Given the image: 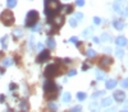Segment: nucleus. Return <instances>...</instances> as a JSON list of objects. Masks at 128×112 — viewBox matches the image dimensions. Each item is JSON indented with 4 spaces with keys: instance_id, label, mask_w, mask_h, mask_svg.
<instances>
[{
    "instance_id": "f257e3e1",
    "label": "nucleus",
    "mask_w": 128,
    "mask_h": 112,
    "mask_svg": "<svg viewBox=\"0 0 128 112\" xmlns=\"http://www.w3.org/2000/svg\"><path fill=\"white\" fill-rule=\"evenodd\" d=\"M45 3V14L48 15V18L54 17L62 8L59 0H44Z\"/></svg>"
},
{
    "instance_id": "ea45409f",
    "label": "nucleus",
    "mask_w": 128,
    "mask_h": 112,
    "mask_svg": "<svg viewBox=\"0 0 128 112\" xmlns=\"http://www.w3.org/2000/svg\"><path fill=\"white\" fill-rule=\"evenodd\" d=\"M94 42H95V43H100V39H99L98 37H94Z\"/></svg>"
},
{
    "instance_id": "79ce46f5",
    "label": "nucleus",
    "mask_w": 128,
    "mask_h": 112,
    "mask_svg": "<svg viewBox=\"0 0 128 112\" xmlns=\"http://www.w3.org/2000/svg\"><path fill=\"white\" fill-rule=\"evenodd\" d=\"M9 88H10V89H16V88H17V85H16V84H10V87H9Z\"/></svg>"
},
{
    "instance_id": "bb28decb",
    "label": "nucleus",
    "mask_w": 128,
    "mask_h": 112,
    "mask_svg": "<svg viewBox=\"0 0 128 112\" xmlns=\"http://www.w3.org/2000/svg\"><path fill=\"white\" fill-rule=\"evenodd\" d=\"M70 112H82V107L81 106H76L70 110Z\"/></svg>"
},
{
    "instance_id": "37998d69",
    "label": "nucleus",
    "mask_w": 128,
    "mask_h": 112,
    "mask_svg": "<svg viewBox=\"0 0 128 112\" xmlns=\"http://www.w3.org/2000/svg\"><path fill=\"white\" fill-rule=\"evenodd\" d=\"M0 74H4V68H0Z\"/></svg>"
},
{
    "instance_id": "7c9ffc66",
    "label": "nucleus",
    "mask_w": 128,
    "mask_h": 112,
    "mask_svg": "<svg viewBox=\"0 0 128 112\" xmlns=\"http://www.w3.org/2000/svg\"><path fill=\"white\" fill-rule=\"evenodd\" d=\"M101 38H102V41H110V39H112V37H110L109 35H105V33L102 35V37H101Z\"/></svg>"
},
{
    "instance_id": "4be33fe9",
    "label": "nucleus",
    "mask_w": 128,
    "mask_h": 112,
    "mask_svg": "<svg viewBox=\"0 0 128 112\" xmlns=\"http://www.w3.org/2000/svg\"><path fill=\"white\" fill-rule=\"evenodd\" d=\"M90 110H91L92 112H98V111H99V105H98V103H91V105H90Z\"/></svg>"
},
{
    "instance_id": "ddd939ff",
    "label": "nucleus",
    "mask_w": 128,
    "mask_h": 112,
    "mask_svg": "<svg viewBox=\"0 0 128 112\" xmlns=\"http://www.w3.org/2000/svg\"><path fill=\"white\" fill-rule=\"evenodd\" d=\"M46 45H48L49 48H54V47H55V39L51 38V37H49V38L46 39Z\"/></svg>"
},
{
    "instance_id": "9d476101",
    "label": "nucleus",
    "mask_w": 128,
    "mask_h": 112,
    "mask_svg": "<svg viewBox=\"0 0 128 112\" xmlns=\"http://www.w3.org/2000/svg\"><path fill=\"white\" fill-rule=\"evenodd\" d=\"M112 63H113V60L110 57H102L100 60V66H109L112 65Z\"/></svg>"
},
{
    "instance_id": "39448f33",
    "label": "nucleus",
    "mask_w": 128,
    "mask_h": 112,
    "mask_svg": "<svg viewBox=\"0 0 128 112\" xmlns=\"http://www.w3.org/2000/svg\"><path fill=\"white\" fill-rule=\"evenodd\" d=\"M59 74V68L56 64H50L46 69H45V76L51 79V78H54Z\"/></svg>"
},
{
    "instance_id": "f3484780",
    "label": "nucleus",
    "mask_w": 128,
    "mask_h": 112,
    "mask_svg": "<svg viewBox=\"0 0 128 112\" xmlns=\"http://www.w3.org/2000/svg\"><path fill=\"white\" fill-rule=\"evenodd\" d=\"M104 78H105V74L102 73L101 70H98V71H96V79H98V80H102Z\"/></svg>"
},
{
    "instance_id": "9b49d317",
    "label": "nucleus",
    "mask_w": 128,
    "mask_h": 112,
    "mask_svg": "<svg viewBox=\"0 0 128 112\" xmlns=\"http://www.w3.org/2000/svg\"><path fill=\"white\" fill-rule=\"evenodd\" d=\"M112 98L110 97H106V98H104L102 101H101V107H109L110 105H112Z\"/></svg>"
},
{
    "instance_id": "4c0bfd02",
    "label": "nucleus",
    "mask_w": 128,
    "mask_h": 112,
    "mask_svg": "<svg viewBox=\"0 0 128 112\" xmlns=\"http://www.w3.org/2000/svg\"><path fill=\"white\" fill-rule=\"evenodd\" d=\"M76 18H77V19H82V18H83V14H82V13H77V14H76Z\"/></svg>"
},
{
    "instance_id": "a211bd4d",
    "label": "nucleus",
    "mask_w": 128,
    "mask_h": 112,
    "mask_svg": "<svg viewBox=\"0 0 128 112\" xmlns=\"http://www.w3.org/2000/svg\"><path fill=\"white\" fill-rule=\"evenodd\" d=\"M6 5H8V8H14L16 5H17V0H6Z\"/></svg>"
},
{
    "instance_id": "e433bc0d",
    "label": "nucleus",
    "mask_w": 128,
    "mask_h": 112,
    "mask_svg": "<svg viewBox=\"0 0 128 112\" xmlns=\"http://www.w3.org/2000/svg\"><path fill=\"white\" fill-rule=\"evenodd\" d=\"M122 14H123L124 17H128V6H127V8L123 10V13H122Z\"/></svg>"
},
{
    "instance_id": "473e14b6",
    "label": "nucleus",
    "mask_w": 128,
    "mask_h": 112,
    "mask_svg": "<svg viewBox=\"0 0 128 112\" xmlns=\"http://www.w3.org/2000/svg\"><path fill=\"white\" fill-rule=\"evenodd\" d=\"M76 4L78 6H83L84 5V0H76Z\"/></svg>"
},
{
    "instance_id": "aec40b11",
    "label": "nucleus",
    "mask_w": 128,
    "mask_h": 112,
    "mask_svg": "<svg viewBox=\"0 0 128 112\" xmlns=\"http://www.w3.org/2000/svg\"><path fill=\"white\" fill-rule=\"evenodd\" d=\"M77 98H78V101H84L87 98V96H86V93H83V92H78V93H77Z\"/></svg>"
},
{
    "instance_id": "c9c22d12",
    "label": "nucleus",
    "mask_w": 128,
    "mask_h": 112,
    "mask_svg": "<svg viewBox=\"0 0 128 112\" xmlns=\"http://www.w3.org/2000/svg\"><path fill=\"white\" fill-rule=\"evenodd\" d=\"M76 74H77V71H76V70H69L68 76H73V75H76Z\"/></svg>"
},
{
    "instance_id": "0eeeda50",
    "label": "nucleus",
    "mask_w": 128,
    "mask_h": 112,
    "mask_svg": "<svg viewBox=\"0 0 128 112\" xmlns=\"http://www.w3.org/2000/svg\"><path fill=\"white\" fill-rule=\"evenodd\" d=\"M114 98L116 102H123L126 99V93L122 90H115L114 92Z\"/></svg>"
},
{
    "instance_id": "c85d7f7f",
    "label": "nucleus",
    "mask_w": 128,
    "mask_h": 112,
    "mask_svg": "<svg viewBox=\"0 0 128 112\" xmlns=\"http://www.w3.org/2000/svg\"><path fill=\"white\" fill-rule=\"evenodd\" d=\"M94 23H95L96 26H99V24L101 23V19H100L99 17H94Z\"/></svg>"
},
{
    "instance_id": "20e7f679",
    "label": "nucleus",
    "mask_w": 128,
    "mask_h": 112,
    "mask_svg": "<svg viewBox=\"0 0 128 112\" xmlns=\"http://www.w3.org/2000/svg\"><path fill=\"white\" fill-rule=\"evenodd\" d=\"M0 19H2V22L5 24V26H12L14 23V15L13 13L10 12V10H4V12L2 13V15H0Z\"/></svg>"
},
{
    "instance_id": "423d86ee",
    "label": "nucleus",
    "mask_w": 128,
    "mask_h": 112,
    "mask_svg": "<svg viewBox=\"0 0 128 112\" xmlns=\"http://www.w3.org/2000/svg\"><path fill=\"white\" fill-rule=\"evenodd\" d=\"M50 57V52L48 50H42L41 52H40V55H38V57H37V63H45V61L48 60Z\"/></svg>"
},
{
    "instance_id": "cd10ccee",
    "label": "nucleus",
    "mask_w": 128,
    "mask_h": 112,
    "mask_svg": "<svg viewBox=\"0 0 128 112\" xmlns=\"http://www.w3.org/2000/svg\"><path fill=\"white\" fill-rule=\"evenodd\" d=\"M115 55H116V57L122 59V57H123V50H116V51H115Z\"/></svg>"
},
{
    "instance_id": "de8ad7c7",
    "label": "nucleus",
    "mask_w": 128,
    "mask_h": 112,
    "mask_svg": "<svg viewBox=\"0 0 128 112\" xmlns=\"http://www.w3.org/2000/svg\"><path fill=\"white\" fill-rule=\"evenodd\" d=\"M120 112H128V111H127V110H123V111H120Z\"/></svg>"
},
{
    "instance_id": "f8f14e48",
    "label": "nucleus",
    "mask_w": 128,
    "mask_h": 112,
    "mask_svg": "<svg viewBox=\"0 0 128 112\" xmlns=\"http://www.w3.org/2000/svg\"><path fill=\"white\" fill-rule=\"evenodd\" d=\"M106 89H114L115 88V85H116V81L115 80H113V79H110V80H108L106 81Z\"/></svg>"
},
{
    "instance_id": "f03ea898",
    "label": "nucleus",
    "mask_w": 128,
    "mask_h": 112,
    "mask_svg": "<svg viewBox=\"0 0 128 112\" xmlns=\"http://www.w3.org/2000/svg\"><path fill=\"white\" fill-rule=\"evenodd\" d=\"M56 89H58V87L55 85V83L52 80H46L44 83V90L46 93V98H49V99L56 97Z\"/></svg>"
},
{
    "instance_id": "c756f323",
    "label": "nucleus",
    "mask_w": 128,
    "mask_h": 112,
    "mask_svg": "<svg viewBox=\"0 0 128 112\" xmlns=\"http://www.w3.org/2000/svg\"><path fill=\"white\" fill-rule=\"evenodd\" d=\"M122 87H123V88H128V78L123 79V81H122Z\"/></svg>"
},
{
    "instance_id": "4468645a",
    "label": "nucleus",
    "mask_w": 128,
    "mask_h": 112,
    "mask_svg": "<svg viewBox=\"0 0 128 112\" xmlns=\"http://www.w3.org/2000/svg\"><path fill=\"white\" fill-rule=\"evenodd\" d=\"M2 64H3V66H10L13 64V59H10V57H5L3 61H2Z\"/></svg>"
},
{
    "instance_id": "2f4dec72",
    "label": "nucleus",
    "mask_w": 128,
    "mask_h": 112,
    "mask_svg": "<svg viewBox=\"0 0 128 112\" xmlns=\"http://www.w3.org/2000/svg\"><path fill=\"white\" fill-rule=\"evenodd\" d=\"M49 107H50L52 111H56V110H58V106H56L55 103H49Z\"/></svg>"
},
{
    "instance_id": "393cba45",
    "label": "nucleus",
    "mask_w": 128,
    "mask_h": 112,
    "mask_svg": "<svg viewBox=\"0 0 128 112\" xmlns=\"http://www.w3.org/2000/svg\"><path fill=\"white\" fill-rule=\"evenodd\" d=\"M113 9L115 10L116 13H120V5H119V3H115V4L113 5Z\"/></svg>"
},
{
    "instance_id": "b1692460",
    "label": "nucleus",
    "mask_w": 128,
    "mask_h": 112,
    "mask_svg": "<svg viewBox=\"0 0 128 112\" xmlns=\"http://www.w3.org/2000/svg\"><path fill=\"white\" fill-rule=\"evenodd\" d=\"M64 10H66L67 14H70L72 10H73V6H72V5H66V6H64Z\"/></svg>"
},
{
    "instance_id": "6ab92c4d",
    "label": "nucleus",
    "mask_w": 128,
    "mask_h": 112,
    "mask_svg": "<svg viewBox=\"0 0 128 112\" xmlns=\"http://www.w3.org/2000/svg\"><path fill=\"white\" fill-rule=\"evenodd\" d=\"M70 98H72V96H70L69 92H66V93L63 94V102H69Z\"/></svg>"
},
{
    "instance_id": "6e6552de",
    "label": "nucleus",
    "mask_w": 128,
    "mask_h": 112,
    "mask_svg": "<svg viewBox=\"0 0 128 112\" xmlns=\"http://www.w3.org/2000/svg\"><path fill=\"white\" fill-rule=\"evenodd\" d=\"M127 43H128V41H127V38L123 37V36H119V37H116V38H115V45H116V46L124 47Z\"/></svg>"
},
{
    "instance_id": "2eb2a0df",
    "label": "nucleus",
    "mask_w": 128,
    "mask_h": 112,
    "mask_svg": "<svg viewBox=\"0 0 128 112\" xmlns=\"http://www.w3.org/2000/svg\"><path fill=\"white\" fill-rule=\"evenodd\" d=\"M13 35H14L16 38H19V37H22V36H23V31L20 29V28H16V29H14V32H13Z\"/></svg>"
},
{
    "instance_id": "7ed1b4c3",
    "label": "nucleus",
    "mask_w": 128,
    "mask_h": 112,
    "mask_svg": "<svg viewBox=\"0 0 128 112\" xmlns=\"http://www.w3.org/2000/svg\"><path fill=\"white\" fill-rule=\"evenodd\" d=\"M37 22H38V13L36 10H30L26 17V26L32 28L37 24Z\"/></svg>"
},
{
    "instance_id": "dca6fc26",
    "label": "nucleus",
    "mask_w": 128,
    "mask_h": 112,
    "mask_svg": "<svg viewBox=\"0 0 128 112\" xmlns=\"http://www.w3.org/2000/svg\"><path fill=\"white\" fill-rule=\"evenodd\" d=\"M8 36H4V37H2V39H0V42H2V46H3V48L5 50L6 47H8Z\"/></svg>"
},
{
    "instance_id": "5701e85b",
    "label": "nucleus",
    "mask_w": 128,
    "mask_h": 112,
    "mask_svg": "<svg viewBox=\"0 0 128 112\" xmlns=\"http://www.w3.org/2000/svg\"><path fill=\"white\" fill-rule=\"evenodd\" d=\"M69 24H70L72 27H77V26H78V20H77L76 18H70V20H69Z\"/></svg>"
},
{
    "instance_id": "f704fd0d",
    "label": "nucleus",
    "mask_w": 128,
    "mask_h": 112,
    "mask_svg": "<svg viewBox=\"0 0 128 112\" xmlns=\"http://www.w3.org/2000/svg\"><path fill=\"white\" fill-rule=\"evenodd\" d=\"M69 42H73V43H77V42H78V38H77V37H70V39H69Z\"/></svg>"
},
{
    "instance_id": "72a5a7b5",
    "label": "nucleus",
    "mask_w": 128,
    "mask_h": 112,
    "mask_svg": "<svg viewBox=\"0 0 128 112\" xmlns=\"http://www.w3.org/2000/svg\"><path fill=\"white\" fill-rule=\"evenodd\" d=\"M90 31H91V29L88 28V29H86V31L83 32V36H84V38H87V37L90 36Z\"/></svg>"
},
{
    "instance_id": "a19ab883",
    "label": "nucleus",
    "mask_w": 128,
    "mask_h": 112,
    "mask_svg": "<svg viewBox=\"0 0 128 112\" xmlns=\"http://www.w3.org/2000/svg\"><path fill=\"white\" fill-rule=\"evenodd\" d=\"M88 68H90V65H87V64H86V65H83V66H82V70L84 71V70H87Z\"/></svg>"
},
{
    "instance_id": "a18cd8bd",
    "label": "nucleus",
    "mask_w": 128,
    "mask_h": 112,
    "mask_svg": "<svg viewBox=\"0 0 128 112\" xmlns=\"http://www.w3.org/2000/svg\"><path fill=\"white\" fill-rule=\"evenodd\" d=\"M4 101V96H0V102H3Z\"/></svg>"
},
{
    "instance_id": "a878e982",
    "label": "nucleus",
    "mask_w": 128,
    "mask_h": 112,
    "mask_svg": "<svg viewBox=\"0 0 128 112\" xmlns=\"http://www.w3.org/2000/svg\"><path fill=\"white\" fill-rule=\"evenodd\" d=\"M102 94H104V92H102V90H99V92H96V93H94V94H92V98H94V99H96L98 97H100V96H102Z\"/></svg>"
},
{
    "instance_id": "412c9836",
    "label": "nucleus",
    "mask_w": 128,
    "mask_h": 112,
    "mask_svg": "<svg viewBox=\"0 0 128 112\" xmlns=\"http://www.w3.org/2000/svg\"><path fill=\"white\" fill-rule=\"evenodd\" d=\"M86 55H87L88 57H95V56H96V51H94L92 48H88L87 52H86Z\"/></svg>"
},
{
    "instance_id": "c03bdc74",
    "label": "nucleus",
    "mask_w": 128,
    "mask_h": 112,
    "mask_svg": "<svg viewBox=\"0 0 128 112\" xmlns=\"http://www.w3.org/2000/svg\"><path fill=\"white\" fill-rule=\"evenodd\" d=\"M37 48H38V50H41V48H42V45H41V43H38V45H37Z\"/></svg>"
},
{
    "instance_id": "49530a36",
    "label": "nucleus",
    "mask_w": 128,
    "mask_h": 112,
    "mask_svg": "<svg viewBox=\"0 0 128 112\" xmlns=\"http://www.w3.org/2000/svg\"><path fill=\"white\" fill-rule=\"evenodd\" d=\"M124 106H126V108H128V101H126V103H124Z\"/></svg>"
},
{
    "instance_id": "58836bf2",
    "label": "nucleus",
    "mask_w": 128,
    "mask_h": 112,
    "mask_svg": "<svg viewBox=\"0 0 128 112\" xmlns=\"http://www.w3.org/2000/svg\"><path fill=\"white\" fill-rule=\"evenodd\" d=\"M20 107H22V108H24V110H27V105H26V102H22V103H20Z\"/></svg>"
},
{
    "instance_id": "1a4fd4ad",
    "label": "nucleus",
    "mask_w": 128,
    "mask_h": 112,
    "mask_svg": "<svg viewBox=\"0 0 128 112\" xmlns=\"http://www.w3.org/2000/svg\"><path fill=\"white\" fill-rule=\"evenodd\" d=\"M113 27H114L115 29H118V31H122V29L124 28V23L122 22V20L116 19V20H114V22H113Z\"/></svg>"
}]
</instances>
